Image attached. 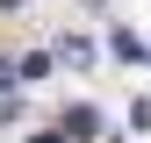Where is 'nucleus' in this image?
Masks as SVG:
<instances>
[{
	"label": "nucleus",
	"instance_id": "obj_1",
	"mask_svg": "<svg viewBox=\"0 0 151 143\" xmlns=\"http://www.w3.org/2000/svg\"><path fill=\"white\" fill-rule=\"evenodd\" d=\"M93 129H101V115H93V107H72V115H65V143H86Z\"/></svg>",
	"mask_w": 151,
	"mask_h": 143
},
{
	"label": "nucleus",
	"instance_id": "obj_2",
	"mask_svg": "<svg viewBox=\"0 0 151 143\" xmlns=\"http://www.w3.org/2000/svg\"><path fill=\"white\" fill-rule=\"evenodd\" d=\"M7 86H14V64H0V93H7Z\"/></svg>",
	"mask_w": 151,
	"mask_h": 143
}]
</instances>
